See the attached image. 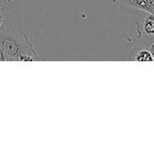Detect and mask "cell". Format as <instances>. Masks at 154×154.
<instances>
[{"label": "cell", "mask_w": 154, "mask_h": 154, "mask_svg": "<svg viewBox=\"0 0 154 154\" xmlns=\"http://www.w3.org/2000/svg\"><path fill=\"white\" fill-rule=\"evenodd\" d=\"M143 28L148 36H154V14H151L149 16H145L143 23Z\"/></svg>", "instance_id": "cell-2"}, {"label": "cell", "mask_w": 154, "mask_h": 154, "mask_svg": "<svg viewBox=\"0 0 154 154\" xmlns=\"http://www.w3.org/2000/svg\"><path fill=\"white\" fill-rule=\"evenodd\" d=\"M150 51H151V53H152V57H153L154 59V42L152 44V46H151Z\"/></svg>", "instance_id": "cell-4"}, {"label": "cell", "mask_w": 154, "mask_h": 154, "mask_svg": "<svg viewBox=\"0 0 154 154\" xmlns=\"http://www.w3.org/2000/svg\"><path fill=\"white\" fill-rule=\"evenodd\" d=\"M134 60L137 61H152L154 60L153 57L150 51L142 49L137 51V53L134 56Z\"/></svg>", "instance_id": "cell-3"}, {"label": "cell", "mask_w": 154, "mask_h": 154, "mask_svg": "<svg viewBox=\"0 0 154 154\" xmlns=\"http://www.w3.org/2000/svg\"><path fill=\"white\" fill-rule=\"evenodd\" d=\"M121 2L154 14V0H122Z\"/></svg>", "instance_id": "cell-1"}, {"label": "cell", "mask_w": 154, "mask_h": 154, "mask_svg": "<svg viewBox=\"0 0 154 154\" xmlns=\"http://www.w3.org/2000/svg\"><path fill=\"white\" fill-rule=\"evenodd\" d=\"M115 1H122V0H115Z\"/></svg>", "instance_id": "cell-5"}]
</instances>
